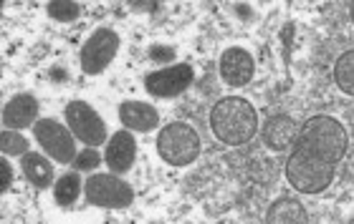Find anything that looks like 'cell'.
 I'll use <instances>...</instances> for the list:
<instances>
[{
  "instance_id": "13",
  "label": "cell",
  "mask_w": 354,
  "mask_h": 224,
  "mask_svg": "<svg viewBox=\"0 0 354 224\" xmlns=\"http://www.w3.org/2000/svg\"><path fill=\"white\" fill-rule=\"evenodd\" d=\"M119 119L129 131H155L160 123V114L152 103L137 101V99H127L119 103Z\"/></svg>"
},
{
  "instance_id": "11",
  "label": "cell",
  "mask_w": 354,
  "mask_h": 224,
  "mask_svg": "<svg viewBox=\"0 0 354 224\" xmlns=\"http://www.w3.org/2000/svg\"><path fill=\"white\" fill-rule=\"evenodd\" d=\"M296 134H299V121L288 114L271 116V119L263 123V129H261L263 144L268 146L271 152H286V149H291Z\"/></svg>"
},
{
  "instance_id": "9",
  "label": "cell",
  "mask_w": 354,
  "mask_h": 224,
  "mask_svg": "<svg viewBox=\"0 0 354 224\" xmlns=\"http://www.w3.org/2000/svg\"><path fill=\"white\" fill-rule=\"evenodd\" d=\"M256 73V63L253 56L241 45H230L221 56V79L228 83L230 88H243L253 81Z\"/></svg>"
},
{
  "instance_id": "17",
  "label": "cell",
  "mask_w": 354,
  "mask_h": 224,
  "mask_svg": "<svg viewBox=\"0 0 354 224\" xmlns=\"http://www.w3.org/2000/svg\"><path fill=\"white\" fill-rule=\"evenodd\" d=\"M334 83L339 86L342 94H354V53H342L339 61L334 63Z\"/></svg>"
},
{
  "instance_id": "5",
  "label": "cell",
  "mask_w": 354,
  "mask_h": 224,
  "mask_svg": "<svg viewBox=\"0 0 354 224\" xmlns=\"http://www.w3.org/2000/svg\"><path fill=\"white\" fill-rule=\"evenodd\" d=\"M33 134H36L38 146L51 156L56 164H74L76 159V141L71 129H66L64 123L56 119H38L33 123Z\"/></svg>"
},
{
  "instance_id": "16",
  "label": "cell",
  "mask_w": 354,
  "mask_h": 224,
  "mask_svg": "<svg viewBox=\"0 0 354 224\" xmlns=\"http://www.w3.org/2000/svg\"><path fill=\"white\" fill-rule=\"evenodd\" d=\"M82 194V179L79 174H64L59 181H56V189H53V199L59 207H71V204L79 199Z\"/></svg>"
},
{
  "instance_id": "8",
  "label": "cell",
  "mask_w": 354,
  "mask_h": 224,
  "mask_svg": "<svg viewBox=\"0 0 354 224\" xmlns=\"http://www.w3.org/2000/svg\"><path fill=\"white\" fill-rule=\"evenodd\" d=\"M192 79H195V71L190 63H175L162 71L149 73L145 79V86H147V94L157 96V99H175L190 88Z\"/></svg>"
},
{
  "instance_id": "10",
  "label": "cell",
  "mask_w": 354,
  "mask_h": 224,
  "mask_svg": "<svg viewBox=\"0 0 354 224\" xmlns=\"http://www.w3.org/2000/svg\"><path fill=\"white\" fill-rule=\"evenodd\" d=\"M134 159H137V139H134V134H129V129L117 131L109 139L106 152H104V161H106L109 172L127 174L134 167Z\"/></svg>"
},
{
  "instance_id": "24",
  "label": "cell",
  "mask_w": 354,
  "mask_h": 224,
  "mask_svg": "<svg viewBox=\"0 0 354 224\" xmlns=\"http://www.w3.org/2000/svg\"><path fill=\"white\" fill-rule=\"evenodd\" d=\"M51 79L53 81H66L68 76H66V71H64V68H51Z\"/></svg>"
},
{
  "instance_id": "21",
  "label": "cell",
  "mask_w": 354,
  "mask_h": 224,
  "mask_svg": "<svg viewBox=\"0 0 354 224\" xmlns=\"http://www.w3.org/2000/svg\"><path fill=\"white\" fill-rule=\"evenodd\" d=\"M149 58L155 61V63H172L177 58V51L172 48V45H149Z\"/></svg>"
},
{
  "instance_id": "22",
  "label": "cell",
  "mask_w": 354,
  "mask_h": 224,
  "mask_svg": "<svg viewBox=\"0 0 354 224\" xmlns=\"http://www.w3.org/2000/svg\"><path fill=\"white\" fill-rule=\"evenodd\" d=\"M10 187H13V167H10L8 156H3L0 159V194H6Z\"/></svg>"
},
{
  "instance_id": "19",
  "label": "cell",
  "mask_w": 354,
  "mask_h": 224,
  "mask_svg": "<svg viewBox=\"0 0 354 224\" xmlns=\"http://www.w3.org/2000/svg\"><path fill=\"white\" fill-rule=\"evenodd\" d=\"M46 10H48V15H51L53 21L59 23H71L79 18V13H82V6L79 3H74V0H51L48 6H46Z\"/></svg>"
},
{
  "instance_id": "4",
  "label": "cell",
  "mask_w": 354,
  "mask_h": 224,
  "mask_svg": "<svg viewBox=\"0 0 354 224\" xmlns=\"http://www.w3.org/2000/svg\"><path fill=\"white\" fill-rule=\"evenodd\" d=\"M86 202L104 210H124L134 202V189L117 174H91L84 187Z\"/></svg>"
},
{
  "instance_id": "18",
  "label": "cell",
  "mask_w": 354,
  "mask_h": 224,
  "mask_svg": "<svg viewBox=\"0 0 354 224\" xmlns=\"http://www.w3.org/2000/svg\"><path fill=\"white\" fill-rule=\"evenodd\" d=\"M0 152H3V156H23V154L30 152L28 139L13 129H3V134H0Z\"/></svg>"
},
{
  "instance_id": "1",
  "label": "cell",
  "mask_w": 354,
  "mask_h": 224,
  "mask_svg": "<svg viewBox=\"0 0 354 224\" xmlns=\"http://www.w3.org/2000/svg\"><path fill=\"white\" fill-rule=\"evenodd\" d=\"M349 136L339 119L311 116L299 126L291 156L286 161V179L299 194H324L337 179Z\"/></svg>"
},
{
  "instance_id": "20",
  "label": "cell",
  "mask_w": 354,
  "mask_h": 224,
  "mask_svg": "<svg viewBox=\"0 0 354 224\" xmlns=\"http://www.w3.org/2000/svg\"><path fill=\"white\" fill-rule=\"evenodd\" d=\"M99 164H102V154L96 152V146H86L84 152L76 154V159H74L76 172H96Z\"/></svg>"
},
{
  "instance_id": "23",
  "label": "cell",
  "mask_w": 354,
  "mask_h": 224,
  "mask_svg": "<svg viewBox=\"0 0 354 224\" xmlns=\"http://www.w3.org/2000/svg\"><path fill=\"white\" fill-rule=\"evenodd\" d=\"M129 6H132V10H145V13H155V10H160L157 3H137V0H134V3H129Z\"/></svg>"
},
{
  "instance_id": "2",
  "label": "cell",
  "mask_w": 354,
  "mask_h": 224,
  "mask_svg": "<svg viewBox=\"0 0 354 224\" xmlns=\"http://www.w3.org/2000/svg\"><path fill=\"white\" fill-rule=\"evenodd\" d=\"M210 129L225 146H243L259 134V111L241 96L221 99L210 109Z\"/></svg>"
},
{
  "instance_id": "7",
  "label": "cell",
  "mask_w": 354,
  "mask_h": 224,
  "mask_svg": "<svg viewBox=\"0 0 354 224\" xmlns=\"http://www.w3.org/2000/svg\"><path fill=\"white\" fill-rule=\"evenodd\" d=\"M119 53V36L111 28H99L82 45V71L86 76H99Z\"/></svg>"
},
{
  "instance_id": "12",
  "label": "cell",
  "mask_w": 354,
  "mask_h": 224,
  "mask_svg": "<svg viewBox=\"0 0 354 224\" xmlns=\"http://www.w3.org/2000/svg\"><path fill=\"white\" fill-rule=\"evenodd\" d=\"M38 121V99L33 94H18L3 109V126L13 131L28 129Z\"/></svg>"
},
{
  "instance_id": "3",
  "label": "cell",
  "mask_w": 354,
  "mask_h": 224,
  "mask_svg": "<svg viewBox=\"0 0 354 224\" xmlns=\"http://www.w3.org/2000/svg\"><path fill=\"white\" fill-rule=\"evenodd\" d=\"M200 136L198 131L183 121L167 123L160 134H157V154L167 161L170 167H187L200 156Z\"/></svg>"
},
{
  "instance_id": "15",
  "label": "cell",
  "mask_w": 354,
  "mask_h": 224,
  "mask_svg": "<svg viewBox=\"0 0 354 224\" xmlns=\"http://www.w3.org/2000/svg\"><path fill=\"white\" fill-rule=\"evenodd\" d=\"M21 167H23V174H26V179H28L30 187L48 189L53 184V167L44 154H36V152L23 154Z\"/></svg>"
},
{
  "instance_id": "6",
  "label": "cell",
  "mask_w": 354,
  "mask_h": 224,
  "mask_svg": "<svg viewBox=\"0 0 354 224\" xmlns=\"http://www.w3.org/2000/svg\"><path fill=\"white\" fill-rule=\"evenodd\" d=\"M66 121L71 134L79 141H84L86 146H102L106 141V123H104V119L96 114V109H91L82 99L68 101Z\"/></svg>"
},
{
  "instance_id": "14",
  "label": "cell",
  "mask_w": 354,
  "mask_h": 224,
  "mask_svg": "<svg viewBox=\"0 0 354 224\" xmlns=\"http://www.w3.org/2000/svg\"><path fill=\"white\" fill-rule=\"evenodd\" d=\"M266 222L268 224H306L309 214L304 210V204L296 196H281L268 207L266 212Z\"/></svg>"
}]
</instances>
